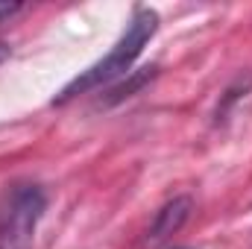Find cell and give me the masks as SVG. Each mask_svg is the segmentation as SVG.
I'll use <instances>...</instances> for the list:
<instances>
[{"label": "cell", "instance_id": "cell-1", "mask_svg": "<svg viewBox=\"0 0 252 249\" xmlns=\"http://www.w3.org/2000/svg\"><path fill=\"white\" fill-rule=\"evenodd\" d=\"M156 30H158V15L153 9H135V15L129 18L126 30L121 32V38L115 41V47L100 62L85 67L76 79H70L62 88V94L56 97V103H64V100H70L76 94H85V91H91V88H97L103 82H112V79L129 73L135 59L144 53L147 41L156 35Z\"/></svg>", "mask_w": 252, "mask_h": 249}, {"label": "cell", "instance_id": "cell-2", "mask_svg": "<svg viewBox=\"0 0 252 249\" xmlns=\"http://www.w3.org/2000/svg\"><path fill=\"white\" fill-rule=\"evenodd\" d=\"M47 196L32 182H12L0 190V249H32Z\"/></svg>", "mask_w": 252, "mask_h": 249}, {"label": "cell", "instance_id": "cell-3", "mask_svg": "<svg viewBox=\"0 0 252 249\" xmlns=\"http://www.w3.org/2000/svg\"><path fill=\"white\" fill-rule=\"evenodd\" d=\"M190 208H193L190 196H176V199H170V202L156 214V220H153V226H150V241L158 244V241L176 235V232L185 226V220L190 217Z\"/></svg>", "mask_w": 252, "mask_h": 249}, {"label": "cell", "instance_id": "cell-4", "mask_svg": "<svg viewBox=\"0 0 252 249\" xmlns=\"http://www.w3.org/2000/svg\"><path fill=\"white\" fill-rule=\"evenodd\" d=\"M21 12V6L18 3H0V24H6L9 18H15Z\"/></svg>", "mask_w": 252, "mask_h": 249}, {"label": "cell", "instance_id": "cell-5", "mask_svg": "<svg viewBox=\"0 0 252 249\" xmlns=\"http://www.w3.org/2000/svg\"><path fill=\"white\" fill-rule=\"evenodd\" d=\"M6 53H9V47H6V44H0V62L6 59Z\"/></svg>", "mask_w": 252, "mask_h": 249}]
</instances>
